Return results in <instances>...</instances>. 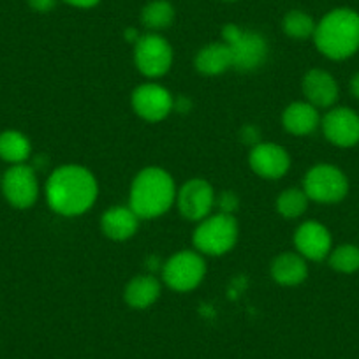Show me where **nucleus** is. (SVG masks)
<instances>
[{"label":"nucleus","instance_id":"f257e3e1","mask_svg":"<svg viewBox=\"0 0 359 359\" xmlns=\"http://www.w3.org/2000/svg\"><path fill=\"white\" fill-rule=\"evenodd\" d=\"M97 180L83 165L69 164L55 169L46 184L48 205L53 212L76 217L88 212L97 199Z\"/></svg>","mask_w":359,"mask_h":359},{"label":"nucleus","instance_id":"f03ea898","mask_svg":"<svg viewBox=\"0 0 359 359\" xmlns=\"http://www.w3.org/2000/svg\"><path fill=\"white\" fill-rule=\"evenodd\" d=\"M316 46L331 60H345L359 50V15L340 8L327 13L313 32Z\"/></svg>","mask_w":359,"mask_h":359},{"label":"nucleus","instance_id":"7ed1b4c3","mask_svg":"<svg viewBox=\"0 0 359 359\" xmlns=\"http://www.w3.org/2000/svg\"><path fill=\"white\" fill-rule=\"evenodd\" d=\"M176 199L171 175L161 168H147L134 178L130 187V210L140 219H155L168 212Z\"/></svg>","mask_w":359,"mask_h":359},{"label":"nucleus","instance_id":"20e7f679","mask_svg":"<svg viewBox=\"0 0 359 359\" xmlns=\"http://www.w3.org/2000/svg\"><path fill=\"white\" fill-rule=\"evenodd\" d=\"M238 224L231 213L206 217L194 231V245L208 255H222L236 245Z\"/></svg>","mask_w":359,"mask_h":359},{"label":"nucleus","instance_id":"39448f33","mask_svg":"<svg viewBox=\"0 0 359 359\" xmlns=\"http://www.w3.org/2000/svg\"><path fill=\"white\" fill-rule=\"evenodd\" d=\"M222 37L233 55V67L240 71H254L266 60L268 44L261 34L229 23L222 29Z\"/></svg>","mask_w":359,"mask_h":359},{"label":"nucleus","instance_id":"423d86ee","mask_svg":"<svg viewBox=\"0 0 359 359\" xmlns=\"http://www.w3.org/2000/svg\"><path fill=\"white\" fill-rule=\"evenodd\" d=\"M303 187L309 199L331 205L341 201L347 196L348 182L347 176L334 165L317 164L306 172Z\"/></svg>","mask_w":359,"mask_h":359},{"label":"nucleus","instance_id":"0eeeda50","mask_svg":"<svg viewBox=\"0 0 359 359\" xmlns=\"http://www.w3.org/2000/svg\"><path fill=\"white\" fill-rule=\"evenodd\" d=\"M164 280L172 291L187 292L198 287L206 273L205 261L191 250L178 252L164 264Z\"/></svg>","mask_w":359,"mask_h":359},{"label":"nucleus","instance_id":"6e6552de","mask_svg":"<svg viewBox=\"0 0 359 359\" xmlns=\"http://www.w3.org/2000/svg\"><path fill=\"white\" fill-rule=\"evenodd\" d=\"M134 44V62L140 72L148 78H158L169 71L172 50L164 37L158 34H144Z\"/></svg>","mask_w":359,"mask_h":359},{"label":"nucleus","instance_id":"1a4fd4ad","mask_svg":"<svg viewBox=\"0 0 359 359\" xmlns=\"http://www.w3.org/2000/svg\"><path fill=\"white\" fill-rule=\"evenodd\" d=\"M0 187L9 205L18 210L30 208L39 196L36 171L27 164L11 165L0 182Z\"/></svg>","mask_w":359,"mask_h":359},{"label":"nucleus","instance_id":"9d476101","mask_svg":"<svg viewBox=\"0 0 359 359\" xmlns=\"http://www.w3.org/2000/svg\"><path fill=\"white\" fill-rule=\"evenodd\" d=\"M180 213L187 220L198 222L205 220L210 215L215 205V194H213L212 185L206 180L194 178L189 180L184 187L176 194Z\"/></svg>","mask_w":359,"mask_h":359},{"label":"nucleus","instance_id":"9b49d317","mask_svg":"<svg viewBox=\"0 0 359 359\" xmlns=\"http://www.w3.org/2000/svg\"><path fill=\"white\" fill-rule=\"evenodd\" d=\"M133 108L147 122H161L171 113L172 97L164 86L147 83L134 90Z\"/></svg>","mask_w":359,"mask_h":359},{"label":"nucleus","instance_id":"f8f14e48","mask_svg":"<svg viewBox=\"0 0 359 359\" xmlns=\"http://www.w3.org/2000/svg\"><path fill=\"white\" fill-rule=\"evenodd\" d=\"M323 130L330 143L354 147L359 143V116L348 108H334L323 118Z\"/></svg>","mask_w":359,"mask_h":359},{"label":"nucleus","instance_id":"ddd939ff","mask_svg":"<svg viewBox=\"0 0 359 359\" xmlns=\"http://www.w3.org/2000/svg\"><path fill=\"white\" fill-rule=\"evenodd\" d=\"M250 168L259 176L268 180L282 178L289 171L291 158L282 147L275 143H261L250 151Z\"/></svg>","mask_w":359,"mask_h":359},{"label":"nucleus","instance_id":"4468645a","mask_svg":"<svg viewBox=\"0 0 359 359\" xmlns=\"http://www.w3.org/2000/svg\"><path fill=\"white\" fill-rule=\"evenodd\" d=\"M294 245L303 257L310 261H323L331 252V234L323 224L309 220L296 231Z\"/></svg>","mask_w":359,"mask_h":359},{"label":"nucleus","instance_id":"2eb2a0df","mask_svg":"<svg viewBox=\"0 0 359 359\" xmlns=\"http://www.w3.org/2000/svg\"><path fill=\"white\" fill-rule=\"evenodd\" d=\"M303 94L313 108H330L338 99V85L330 72L312 69L303 78Z\"/></svg>","mask_w":359,"mask_h":359},{"label":"nucleus","instance_id":"dca6fc26","mask_svg":"<svg viewBox=\"0 0 359 359\" xmlns=\"http://www.w3.org/2000/svg\"><path fill=\"white\" fill-rule=\"evenodd\" d=\"M140 226V217L130 210V206H113L102 215V233L115 241H126L136 234Z\"/></svg>","mask_w":359,"mask_h":359},{"label":"nucleus","instance_id":"f3484780","mask_svg":"<svg viewBox=\"0 0 359 359\" xmlns=\"http://www.w3.org/2000/svg\"><path fill=\"white\" fill-rule=\"evenodd\" d=\"M309 275L305 257L299 254H282L271 262V277L280 285H298Z\"/></svg>","mask_w":359,"mask_h":359},{"label":"nucleus","instance_id":"a211bd4d","mask_svg":"<svg viewBox=\"0 0 359 359\" xmlns=\"http://www.w3.org/2000/svg\"><path fill=\"white\" fill-rule=\"evenodd\" d=\"M282 122L287 133L294 136H306L319 126V113H317V108H313L309 102H292L285 108Z\"/></svg>","mask_w":359,"mask_h":359},{"label":"nucleus","instance_id":"6ab92c4d","mask_svg":"<svg viewBox=\"0 0 359 359\" xmlns=\"http://www.w3.org/2000/svg\"><path fill=\"white\" fill-rule=\"evenodd\" d=\"M196 67L201 74L217 76L233 67V55L226 43H212L203 48L196 57Z\"/></svg>","mask_w":359,"mask_h":359},{"label":"nucleus","instance_id":"aec40b11","mask_svg":"<svg viewBox=\"0 0 359 359\" xmlns=\"http://www.w3.org/2000/svg\"><path fill=\"white\" fill-rule=\"evenodd\" d=\"M123 294H126L127 305L143 310L157 302L158 294H161V284L157 282V278L150 277V275H140L127 284Z\"/></svg>","mask_w":359,"mask_h":359},{"label":"nucleus","instance_id":"412c9836","mask_svg":"<svg viewBox=\"0 0 359 359\" xmlns=\"http://www.w3.org/2000/svg\"><path fill=\"white\" fill-rule=\"evenodd\" d=\"M32 144L29 137L20 130H4L0 133V158L9 164H25L30 157Z\"/></svg>","mask_w":359,"mask_h":359},{"label":"nucleus","instance_id":"4be33fe9","mask_svg":"<svg viewBox=\"0 0 359 359\" xmlns=\"http://www.w3.org/2000/svg\"><path fill=\"white\" fill-rule=\"evenodd\" d=\"M175 22V8L169 0H151L141 11V23L150 30H164Z\"/></svg>","mask_w":359,"mask_h":359},{"label":"nucleus","instance_id":"5701e85b","mask_svg":"<svg viewBox=\"0 0 359 359\" xmlns=\"http://www.w3.org/2000/svg\"><path fill=\"white\" fill-rule=\"evenodd\" d=\"M282 27H284V32L287 34L289 37L303 41L309 39V37H313L317 23L313 22V18L310 15L294 9V11H289L287 15L284 16Z\"/></svg>","mask_w":359,"mask_h":359},{"label":"nucleus","instance_id":"b1692460","mask_svg":"<svg viewBox=\"0 0 359 359\" xmlns=\"http://www.w3.org/2000/svg\"><path fill=\"white\" fill-rule=\"evenodd\" d=\"M309 206V196L299 189H287L277 199V210L285 219H298Z\"/></svg>","mask_w":359,"mask_h":359},{"label":"nucleus","instance_id":"393cba45","mask_svg":"<svg viewBox=\"0 0 359 359\" xmlns=\"http://www.w3.org/2000/svg\"><path fill=\"white\" fill-rule=\"evenodd\" d=\"M330 264L340 273H354L359 269V248L355 245H340L331 252Z\"/></svg>","mask_w":359,"mask_h":359},{"label":"nucleus","instance_id":"a878e982","mask_svg":"<svg viewBox=\"0 0 359 359\" xmlns=\"http://www.w3.org/2000/svg\"><path fill=\"white\" fill-rule=\"evenodd\" d=\"M30 8L37 13H48L55 8L57 0H27Z\"/></svg>","mask_w":359,"mask_h":359},{"label":"nucleus","instance_id":"bb28decb","mask_svg":"<svg viewBox=\"0 0 359 359\" xmlns=\"http://www.w3.org/2000/svg\"><path fill=\"white\" fill-rule=\"evenodd\" d=\"M236 198H234L231 192H226V194H222V198H220V208H222V213H231L236 208Z\"/></svg>","mask_w":359,"mask_h":359},{"label":"nucleus","instance_id":"cd10ccee","mask_svg":"<svg viewBox=\"0 0 359 359\" xmlns=\"http://www.w3.org/2000/svg\"><path fill=\"white\" fill-rule=\"evenodd\" d=\"M64 2H67L69 6H72V8L90 9V8H95L101 0H64Z\"/></svg>","mask_w":359,"mask_h":359},{"label":"nucleus","instance_id":"c85d7f7f","mask_svg":"<svg viewBox=\"0 0 359 359\" xmlns=\"http://www.w3.org/2000/svg\"><path fill=\"white\" fill-rule=\"evenodd\" d=\"M351 92L355 99H359V72L351 79Z\"/></svg>","mask_w":359,"mask_h":359},{"label":"nucleus","instance_id":"c756f323","mask_svg":"<svg viewBox=\"0 0 359 359\" xmlns=\"http://www.w3.org/2000/svg\"><path fill=\"white\" fill-rule=\"evenodd\" d=\"M126 37H127V39H129V41H134V43H136V41L140 39V36H137V32H136V30H134V29L127 30Z\"/></svg>","mask_w":359,"mask_h":359},{"label":"nucleus","instance_id":"7c9ffc66","mask_svg":"<svg viewBox=\"0 0 359 359\" xmlns=\"http://www.w3.org/2000/svg\"><path fill=\"white\" fill-rule=\"evenodd\" d=\"M224 2H234V0H224Z\"/></svg>","mask_w":359,"mask_h":359},{"label":"nucleus","instance_id":"2f4dec72","mask_svg":"<svg viewBox=\"0 0 359 359\" xmlns=\"http://www.w3.org/2000/svg\"><path fill=\"white\" fill-rule=\"evenodd\" d=\"M0 182H2V178H0Z\"/></svg>","mask_w":359,"mask_h":359}]
</instances>
